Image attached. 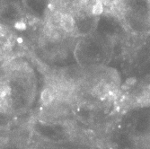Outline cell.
I'll return each mask as SVG.
<instances>
[{"instance_id":"obj_1","label":"cell","mask_w":150,"mask_h":149,"mask_svg":"<svg viewBox=\"0 0 150 149\" xmlns=\"http://www.w3.org/2000/svg\"><path fill=\"white\" fill-rule=\"evenodd\" d=\"M60 23L62 28L65 30L66 31H73L75 27V21L71 15L69 14H62L60 19Z\"/></svg>"},{"instance_id":"obj_2","label":"cell","mask_w":150,"mask_h":149,"mask_svg":"<svg viewBox=\"0 0 150 149\" xmlns=\"http://www.w3.org/2000/svg\"><path fill=\"white\" fill-rule=\"evenodd\" d=\"M40 98H42V101L44 104H49L53 101L54 95H53V93L51 92L50 88H45L42 92Z\"/></svg>"},{"instance_id":"obj_3","label":"cell","mask_w":150,"mask_h":149,"mask_svg":"<svg viewBox=\"0 0 150 149\" xmlns=\"http://www.w3.org/2000/svg\"><path fill=\"white\" fill-rule=\"evenodd\" d=\"M102 12H104V5H102L100 1L96 0L95 5L93 6L92 13H93V14H95V15H99Z\"/></svg>"},{"instance_id":"obj_4","label":"cell","mask_w":150,"mask_h":149,"mask_svg":"<svg viewBox=\"0 0 150 149\" xmlns=\"http://www.w3.org/2000/svg\"><path fill=\"white\" fill-rule=\"evenodd\" d=\"M14 28L18 30V31H24L27 28V25L23 22H16L14 23Z\"/></svg>"},{"instance_id":"obj_5","label":"cell","mask_w":150,"mask_h":149,"mask_svg":"<svg viewBox=\"0 0 150 149\" xmlns=\"http://www.w3.org/2000/svg\"><path fill=\"white\" fill-rule=\"evenodd\" d=\"M135 83H136V79H135V78H130V79H128L126 81V84H128V86H133Z\"/></svg>"},{"instance_id":"obj_6","label":"cell","mask_w":150,"mask_h":149,"mask_svg":"<svg viewBox=\"0 0 150 149\" xmlns=\"http://www.w3.org/2000/svg\"><path fill=\"white\" fill-rule=\"evenodd\" d=\"M6 142H7V138L4 137H0V146L6 144Z\"/></svg>"},{"instance_id":"obj_7","label":"cell","mask_w":150,"mask_h":149,"mask_svg":"<svg viewBox=\"0 0 150 149\" xmlns=\"http://www.w3.org/2000/svg\"><path fill=\"white\" fill-rule=\"evenodd\" d=\"M98 1H100L104 6H106V5H108V4L110 3V0H98Z\"/></svg>"},{"instance_id":"obj_8","label":"cell","mask_w":150,"mask_h":149,"mask_svg":"<svg viewBox=\"0 0 150 149\" xmlns=\"http://www.w3.org/2000/svg\"><path fill=\"white\" fill-rule=\"evenodd\" d=\"M23 41V38H21V37H18V38H17V42H18L19 44H22Z\"/></svg>"}]
</instances>
